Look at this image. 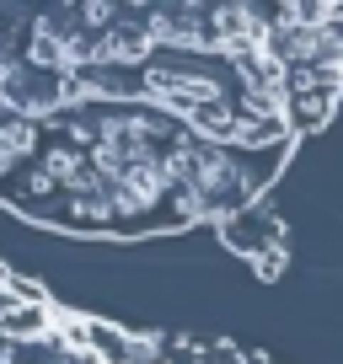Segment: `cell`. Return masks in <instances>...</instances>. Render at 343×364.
Returning <instances> with one entry per match:
<instances>
[{"label":"cell","mask_w":343,"mask_h":364,"mask_svg":"<svg viewBox=\"0 0 343 364\" xmlns=\"http://www.w3.org/2000/svg\"><path fill=\"white\" fill-rule=\"evenodd\" d=\"M258 11L0 6V209L70 236H161L252 209L290 134Z\"/></svg>","instance_id":"obj_1"},{"label":"cell","mask_w":343,"mask_h":364,"mask_svg":"<svg viewBox=\"0 0 343 364\" xmlns=\"http://www.w3.org/2000/svg\"><path fill=\"white\" fill-rule=\"evenodd\" d=\"M0 364H231L209 348L139 338L59 306L22 273L0 268Z\"/></svg>","instance_id":"obj_2"}]
</instances>
